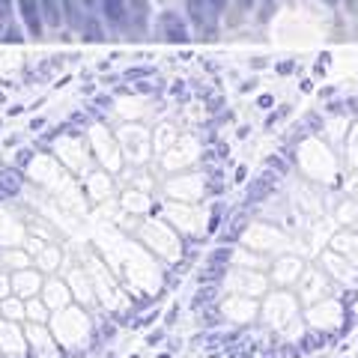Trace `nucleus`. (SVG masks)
<instances>
[{
    "mask_svg": "<svg viewBox=\"0 0 358 358\" xmlns=\"http://www.w3.org/2000/svg\"><path fill=\"white\" fill-rule=\"evenodd\" d=\"M27 320H36V322H48V320H51V308L45 305V301L27 299Z\"/></svg>",
    "mask_w": 358,
    "mask_h": 358,
    "instance_id": "nucleus-13",
    "label": "nucleus"
},
{
    "mask_svg": "<svg viewBox=\"0 0 358 358\" xmlns=\"http://www.w3.org/2000/svg\"><path fill=\"white\" fill-rule=\"evenodd\" d=\"M245 3H248V0H245Z\"/></svg>",
    "mask_w": 358,
    "mask_h": 358,
    "instance_id": "nucleus-33",
    "label": "nucleus"
},
{
    "mask_svg": "<svg viewBox=\"0 0 358 358\" xmlns=\"http://www.w3.org/2000/svg\"><path fill=\"white\" fill-rule=\"evenodd\" d=\"M155 358H173L171 352H159V355H155Z\"/></svg>",
    "mask_w": 358,
    "mask_h": 358,
    "instance_id": "nucleus-30",
    "label": "nucleus"
},
{
    "mask_svg": "<svg viewBox=\"0 0 358 358\" xmlns=\"http://www.w3.org/2000/svg\"><path fill=\"white\" fill-rule=\"evenodd\" d=\"M355 299H358V293H346V296H343V305H346V308H352V305H355Z\"/></svg>",
    "mask_w": 358,
    "mask_h": 358,
    "instance_id": "nucleus-25",
    "label": "nucleus"
},
{
    "mask_svg": "<svg viewBox=\"0 0 358 358\" xmlns=\"http://www.w3.org/2000/svg\"><path fill=\"white\" fill-rule=\"evenodd\" d=\"M143 75H152V69H129L126 72L129 81H134V78H143Z\"/></svg>",
    "mask_w": 358,
    "mask_h": 358,
    "instance_id": "nucleus-24",
    "label": "nucleus"
},
{
    "mask_svg": "<svg viewBox=\"0 0 358 358\" xmlns=\"http://www.w3.org/2000/svg\"><path fill=\"white\" fill-rule=\"evenodd\" d=\"M159 24H162V33H164V39L167 42H188L192 36H188V27H185V21L179 18V13H162L159 18Z\"/></svg>",
    "mask_w": 358,
    "mask_h": 358,
    "instance_id": "nucleus-5",
    "label": "nucleus"
},
{
    "mask_svg": "<svg viewBox=\"0 0 358 358\" xmlns=\"http://www.w3.org/2000/svg\"><path fill=\"white\" fill-rule=\"evenodd\" d=\"M218 293H221V287H218V284H200V289L194 293L192 308H194V310H203V308H209V305H215Z\"/></svg>",
    "mask_w": 358,
    "mask_h": 358,
    "instance_id": "nucleus-8",
    "label": "nucleus"
},
{
    "mask_svg": "<svg viewBox=\"0 0 358 358\" xmlns=\"http://www.w3.org/2000/svg\"><path fill=\"white\" fill-rule=\"evenodd\" d=\"M164 338H167V329H155L147 334V346H159V343H164Z\"/></svg>",
    "mask_w": 358,
    "mask_h": 358,
    "instance_id": "nucleus-19",
    "label": "nucleus"
},
{
    "mask_svg": "<svg viewBox=\"0 0 358 358\" xmlns=\"http://www.w3.org/2000/svg\"><path fill=\"white\" fill-rule=\"evenodd\" d=\"M102 18L110 27H129V6L126 0H102Z\"/></svg>",
    "mask_w": 358,
    "mask_h": 358,
    "instance_id": "nucleus-7",
    "label": "nucleus"
},
{
    "mask_svg": "<svg viewBox=\"0 0 358 358\" xmlns=\"http://www.w3.org/2000/svg\"><path fill=\"white\" fill-rule=\"evenodd\" d=\"M278 179H281V173L272 171V167H266L260 176L251 179L248 192H245V203L257 206V203H263V200H268V197L275 194V188H278Z\"/></svg>",
    "mask_w": 358,
    "mask_h": 358,
    "instance_id": "nucleus-1",
    "label": "nucleus"
},
{
    "mask_svg": "<svg viewBox=\"0 0 358 358\" xmlns=\"http://www.w3.org/2000/svg\"><path fill=\"white\" fill-rule=\"evenodd\" d=\"M221 275H227V266H212V263H206V268H200V275H197V284H218Z\"/></svg>",
    "mask_w": 358,
    "mask_h": 358,
    "instance_id": "nucleus-14",
    "label": "nucleus"
},
{
    "mask_svg": "<svg viewBox=\"0 0 358 358\" xmlns=\"http://www.w3.org/2000/svg\"><path fill=\"white\" fill-rule=\"evenodd\" d=\"M30 155H33L30 150H21V152H18V159H15V167H18V171H21V167H27V162H30Z\"/></svg>",
    "mask_w": 358,
    "mask_h": 358,
    "instance_id": "nucleus-22",
    "label": "nucleus"
},
{
    "mask_svg": "<svg viewBox=\"0 0 358 358\" xmlns=\"http://www.w3.org/2000/svg\"><path fill=\"white\" fill-rule=\"evenodd\" d=\"M126 6H129V27L143 30V24H147V0H126Z\"/></svg>",
    "mask_w": 358,
    "mask_h": 358,
    "instance_id": "nucleus-9",
    "label": "nucleus"
},
{
    "mask_svg": "<svg viewBox=\"0 0 358 358\" xmlns=\"http://www.w3.org/2000/svg\"><path fill=\"white\" fill-rule=\"evenodd\" d=\"M42 126H45V120H33V122H30V131H39Z\"/></svg>",
    "mask_w": 358,
    "mask_h": 358,
    "instance_id": "nucleus-26",
    "label": "nucleus"
},
{
    "mask_svg": "<svg viewBox=\"0 0 358 358\" xmlns=\"http://www.w3.org/2000/svg\"><path fill=\"white\" fill-rule=\"evenodd\" d=\"M218 230H221V212H215V215H212V221H209L206 233H218Z\"/></svg>",
    "mask_w": 358,
    "mask_h": 358,
    "instance_id": "nucleus-23",
    "label": "nucleus"
},
{
    "mask_svg": "<svg viewBox=\"0 0 358 358\" xmlns=\"http://www.w3.org/2000/svg\"><path fill=\"white\" fill-rule=\"evenodd\" d=\"M230 260H233V248H230V245H221V248H215L206 257V263H212V266H227Z\"/></svg>",
    "mask_w": 358,
    "mask_h": 358,
    "instance_id": "nucleus-15",
    "label": "nucleus"
},
{
    "mask_svg": "<svg viewBox=\"0 0 358 358\" xmlns=\"http://www.w3.org/2000/svg\"><path fill=\"white\" fill-rule=\"evenodd\" d=\"M72 293H69V287H66L63 281H60V278H48V281H45V305H48L51 310H63V308H69L72 305Z\"/></svg>",
    "mask_w": 358,
    "mask_h": 358,
    "instance_id": "nucleus-3",
    "label": "nucleus"
},
{
    "mask_svg": "<svg viewBox=\"0 0 358 358\" xmlns=\"http://www.w3.org/2000/svg\"><path fill=\"white\" fill-rule=\"evenodd\" d=\"M18 9H21V18H24V27L30 36H42V6L39 0H18Z\"/></svg>",
    "mask_w": 358,
    "mask_h": 358,
    "instance_id": "nucleus-6",
    "label": "nucleus"
},
{
    "mask_svg": "<svg viewBox=\"0 0 358 358\" xmlns=\"http://www.w3.org/2000/svg\"><path fill=\"white\" fill-rule=\"evenodd\" d=\"M212 3H215V9H218V13H221V9H224V6H227V0H212Z\"/></svg>",
    "mask_w": 358,
    "mask_h": 358,
    "instance_id": "nucleus-28",
    "label": "nucleus"
},
{
    "mask_svg": "<svg viewBox=\"0 0 358 358\" xmlns=\"http://www.w3.org/2000/svg\"><path fill=\"white\" fill-rule=\"evenodd\" d=\"M266 167H272V171H278V173L284 176V173L289 171V162H284V159H278V155H275V159H268V162H266Z\"/></svg>",
    "mask_w": 358,
    "mask_h": 358,
    "instance_id": "nucleus-20",
    "label": "nucleus"
},
{
    "mask_svg": "<svg viewBox=\"0 0 358 358\" xmlns=\"http://www.w3.org/2000/svg\"><path fill=\"white\" fill-rule=\"evenodd\" d=\"M129 358H141V355H129Z\"/></svg>",
    "mask_w": 358,
    "mask_h": 358,
    "instance_id": "nucleus-31",
    "label": "nucleus"
},
{
    "mask_svg": "<svg viewBox=\"0 0 358 358\" xmlns=\"http://www.w3.org/2000/svg\"><path fill=\"white\" fill-rule=\"evenodd\" d=\"M81 3H84V0H60L66 24H69V27H75V30L81 27Z\"/></svg>",
    "mask_w": 358,
    "mask_h": 358,
    "instance_id": "nucleus-11",
    "label": "nucleus"
},
{
    "mask_svg": "<svg viewBox=\"0 0 358 358\" xmlns=\"http://www.w3.org/2000/svg\"><path fill=\"white\" fill-rule=\"evenodd\" d=\"M24 299H18V296H6L3 301H0V313L9 320H27V305H21Z\"/></svg>",
    "mask_w": 358,
    "mask_h": 358,
    "instance_id": "nucleus-10",
    "label": "nucleus"
},
{
    "mask_svg": "<svg viewBox=\"0 0 358 358\" xmlns=\"http://www.w3.org/2000/svg\"><path fill=\"white\" fill-rule=\"evenodd\" d=\"M96 6V0H84V9H93Z\"/></svg>",
    "mask_w": 358,
    "mask_h": 358,
    "instance_id": "nucleus-29",
    "label": "nucleus"
},
{
    "mask_svg": "<svg viewBox=\"0 0 358 358\" xmlns=\"http://www.w3.org/2000/svg\"><path fill=\"white\" fill-rule=\"evenodd\" d=\"M13 296V275H0V301Z\"/></svg>",
    "mask_w": 358,
    "mask_h": 358,
    "instance_id": "nucleus-18",
    "label": "nucleus"
},
{
    "mask_svg": "<svg viewBox=\"0 0 358 358\" xmlns=\"http://www.w3.org/2000/svg\"><path fill=\"white\" fill-rule=\"evenodd\" d=\"M176 317H179V305H171V310H167V317H164V329H171Z\"/></svg>",
    "mask_w": 358,
    "mask_h": 358,
    "instance_id": "nucleus-21",
    "label": "nucleus"
},
{
    "mask_svg": "<svg viewBox=\"0 0 358 358\" xmlns=\"http://www.w3.org/2000/svg\"><path fill=\"white\" fill-rule=\"evenodd\" d=\"M155 320H159V305H152L147 313H138V322H134V329H150V326H155Z\"/></svg>",
    "mask_w": 358,
    "mask_h": 358,
    "instance_id": "nucleus-16",
    "label": "nucleus"
},
{
    "mask_svg": "<svg viewBox=\"0 0 358 358\" xmlns=\"http://www.w3.org/2000/svg\"><path fill=\"white\" fill-rule=\"evenodd\" d=\"M108 358H117V355H108Z\"/></svg>",
    "mask_w": 358,
    "mask_h": 358,
    "instance_id": "nucleus-32",
    "label": "nucleus"
},
{
    "mask_svg": "<svg viewBox=\"0 0 358 358\" xmlns=\"http://www.w3.org/2000/svg\"><path fill=\"white\" fill-rule=\"evenodd\" d=\"M188 15H192V24L212 36L215 33V24H218V9L212 0H188Z\"/></svg>",
    "mask_w": 358,
    "mask_h": 358,
    "instance_id": "nucleus-2",
    "label": "nucleus"
},
{
    "mask_svg": "<svg viewBox=\"0 0 358 358\" xmlns=\"http://www.w3.org/2000/svg\"><path fill=\"white\" fill-rule=\"evenodd\" d=\"M39 6H42L45 21H48L51 27H60V21H63V6H60V0H39Z\"/></svg>",
    "mask_w": 358,
    "mask_h": 358,
    "instance_id": "nucleus-12",
    "label": "nucleus"
},
{
    "mask_svg": "<svg viewBox=\"0 0 358 358\" xmlns=\"http://www.w3.org/2000/svg\"><path fill=\"white\" fill-rule=\"evenodd\" d=\"M39 287H42V275L39 272H30V268H24V272L13 275V296H18V299H24V301L33 299Z\"/></svg>",
    "mask_w": 358,
    "mask_h": 358,
    "instance_id": "nucleus-4",
    "label": "nucleus"
},
{
    "mask_svg": "<svg viewBox=\"0 0 358 358\" xmlns=\"http://www.w3.org/2000/svg\"><path fill=\"white\" fill-rule=\"evenodd\" d=\"M322 343H326V334H308V338L301 341V350H299V352H313V350H322Z\"/></svg>",
    "mask_w": 358,
    "mask_h": 358,
    "instance_id": "nucleus-17",
    "label": "nucleus"
},
{
    "mask_svg": "<svg viewBox=\"0 0 358 358\" xmlns=\"http://www.w3.org/2000/svg\"><path fill=\"white\" fill-rule=\"evenodd\" d=\"M257 105H260V108H268V105H272V96H260V102H257Z\"/></svg>",
    "mask_w": 358,
    "mask_h": 358,
    "instance_id": "nucleus-27",
    "label": "nucleus"
}]
</instances>
